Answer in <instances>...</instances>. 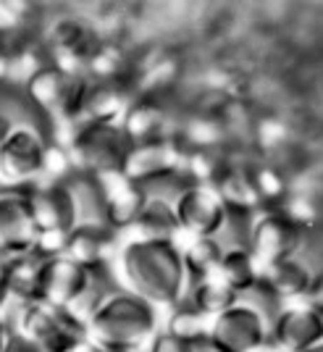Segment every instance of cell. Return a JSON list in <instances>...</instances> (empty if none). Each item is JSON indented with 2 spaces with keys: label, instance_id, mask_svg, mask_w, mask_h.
Returning <instances> with one entry per match:
<instances>
[{
  "label": "cell",
  "instance_id": "1",
  "mask_svg": "<svg viewBox=\"0 0 323 352\" xmlns=\"http://www.w3.org/2000/svg\"><path fill=\"white\" fill-rule=\"evenodd\" d=\"M121 271L126 276V289L155 305L181 302L190 287L181 250L174 239H134L121 252Z\"/></svg>",
  "mask_w": 323,
  "mask_h": 352
},
{
  "label": "cell",
  "instance_id": "2",
  "mask_svg": "<svg viewBox=\"0 0 323 352\" xmlns=\"http://www.w3.org/2000/svg\"><path fill=\"white\" fill-rule=\"evenodd\" d=\"M85 331L108 352H140L155 339V308L129 289H113L92 310Z\"/></svg>",
  "mask_w": 323,
  "mask_h": 352
},
{
  "label": "cell",
  "instance_id": "3",
  "mask_svg": "<svg viewBox=\"0 0 323 352\" xmlns=\"http://www.w3.org/2000/svg\"><path fill=\"white\" fill-rule=\"evenodd\" d=\"M53 129L45 121L16 124L0 140V190H30L43 179L45 150Z\"/></svg>",
  "mask_w": 323,
  "mask_h": 352
},
{
  "label": "cell",
  "instance_id": "4",
  "mask_svg": "<svg viewBox=\"0 0 323 352\" xmlns=\"http://www.w3.org/2000/svg\"><path fill=\"white\" fill-rule=\"evenodd\" d=\"M71 155L74 171L89 176H103L111 171H121L132 142L121 132L118 124H87L76 126L69 140L63 142Z\"/></svg>",
  "mask_w": 323,
  "mask_h": 352
},
{
  "label": "cell",
  "instance_id": "5",
  "mask_svg": "<svg viewBox=\"0 0 323 352\" xmlns=\"http://www.w3.org/2000/svg\"><path fill=\"white\" fill-rule=\"evenodd\" d=\"M47 60L66 74H87L95 50L100 47V34L79 16H60L45 32H40Z\"/></svg>",
  "mask_w": 323,
  "mask_h": 352
},
{
  "label": "cell",
  "instance_id": "6",
  "mask_svg": "<svg viewBox=\"0 0 323 352\" xmlns=\"http://www.w3.org/2000/svg\"><path fill=\"white\" fill-rule=\"evenodd\" d=\"M14 334L34 342L43 352H69L76 342L87 337L85 323L76 321L71 313L50 308L45 302H32L19 310Z\"/></svg>",
  "mask_w": 323,
  "mask_h": 352
},
{
  "label": "cell",
  "instance_id": "7",
  "mask_svg": "<svg viewBox=\"0 0 323 352\" xmlns=\"http://www.w3.org/2000/svg\"><path fill=\"white\" fill-rule=\"evenodd\" d=\"M208 339L221 352H258L268 339V321L260 313L236 302L213 318Z\"/></svg>",
  "mask_w": 323,
  "mask_h": 352
},
{
  "label": "cell",
  "instance_id": "8",
  "mask_svg": "<svg viewBox=\"0 0 323 352\" xmlns=\"http://www.w3.org/2000/svg\"><path fill=\"white\" fill-rule=\"evenodd\" d=\"M305 232L308 229L297 226L284 213L274 210V213H268L263 219H255L247 250H250L252 258L258 263H265V265L279 263V261L294 258L302 250Z\"/></svg>",
  "mask_w": 323,
  "mask_h": 352
},
{
  "label": "cell",
  "instance_id": "9",
  "mask_svg": "<svg viewBox=\"0 0 323 352\" xmlns=\"http://www.w3.org/2000/svg\"><path fill=\"white\" fill-rule=\"evenodd\" d=\"M37 245L27 190H0V255L19 258Z\"/></svg>",
  "mask_w": 323,
  "mask_h": 352
},
{
  "label": "cell",
  "instance_id": "10",
  "mask_svg": "<svg viewBox=\"0 0 323 352\" xmlns=\"http://www.w3.org/2000/svg\"><path fill=\"white\" fill-rule=\"evenodd\" d=\"M179 232H190L194 239H216L226 221V206L219 192L205 184H192L174 203Z\"/></svg>",
  "mask_w": 323,
  "mask_h": 352
},
{
  "label": "cell",
  "instance_id": "11",
  "mask_svg": "<svg viewBox=\"0 0 323 352\" xmlns=\"http://www.w3.org/2000/svg\"><path fill=\"white\" fill-rule=\"evenodd\" d=\"M121 132L132 145H150L161 140H174L171 132V111L163 95H137L129 100L124 116L118 121Z\"/></svg>",
  "mask_w": 323,
  "mask_h": 352
},
{
  "label": "cell",
  "instance_id": "12",
  "mask_svg": "<svg viewBox=\"0 0 323 352\" xmlns=\"http://www.w3.org/2000/svg\"><path fill=\"white\" fill-rule=\"evenodd\" d=\"M268 337L281 352H305L323 342V313L313 305L281 308L268 326Z\"/></svg>",
  "mask_w": 323,
  "mask_h": 352
},
{
  "label": "cell",
  "instance_id": "13",
  "mask_svg": "<svg viewBox=\"0 0 323 352\" xmlns=\"http://www.w3.org/2000/svg\"><path fill=\"white\" fill-rule=\"evenodd\" d=\"M89 279H92V268H82V265L74 263L71 258H66V255L50 258L43 274L40 302L69 313L82 300V294L87 292Z\"/></svg>",
  "mask_w": 323,
  "mask_h": 352
},
{
  "label": "cell",
  "instance_id": "14",
  "mask_svg": "<svg viewBox=\"0 0 323 352\" xmlns=\"http://www.w3.org/2000/svg\"><path fill=\"white\" fill-rule=\"evenodd\" d=\"M71 82L74 74L60 72L58 66L47 63L21 87L27 103L32 105V111L40 118H45L50 124V129L58 124L60 113H63V105H66V98H69Z\"/></svg>",
  "mask_w": 323,
  "mask_h": 352
},
{
  "label": "cell",
  "instance_id": "15",
  "mask_svg": "<svg viewBox=\"0 0 323 352\" xmlns=\"http://www.w3.org/2000/svg\"><path fill=\"white\" fill-rule=\"evenodd\" d=\"M95 179H98L100 192H103L105 216H108L111 232L116 234V229L134 226L147 203L142 190L134 184L132 179H126L121 171H111V174L95 176Z\"/></svg>",
  "mask_w": 323,
  "mask_h": 352
},
{
  "label": "cell",
  "instance_id": "16",
  "mask_svg": "<svg viewBox=\"0 0 323 352\" xmlns=\"http://www.w3.org/2000/svg\"><path fill=\"white\" fill-rule=\"evenodd\" d=\"M30 195L32 221L37 226V234L43 232H71L74 208L71 197L63 184H34L27 190Z\"/></svg>",
  "mask_w": 323,
  "mask_h": 352
},
{
  "label": "cell",
  "instance_id": "17",
  "mask_svg": "<svg viewBox=\"0 0 323 352\" xmlns=\"http://www.w3.org/2000/svg\"><path fill=\"white\" fill-rule=\"evenodd\" d=\"M63 187L71 197L74 208V229H92V232H105V234H113L111 226H108V216H105V203H103V192L98 179L82 171H74Z\"/></svg>",
  "mask_w": 323,
  "mask_h": 352
},
{
  "label": "cell",
  "instance_id": "18",
  "mask_svg": "<svg viewBox=\"0 0 323 352\" xmlns=\"http://www.w3.org/2000/svg\"><path fill=\"white\" fill-rule=\"evenodd\" d=\"M179 155H181V150L174 140H161V142H150V145H132L126 161L121 166V174L132 179L134 184H142L153 176L181 168Z\"/></svg>",
  "mask_w": 323,
  "mask_h": 352
},
{
  "label": "cell",
  "instance_id": "19",
  "mask_svg": "<svg viewBox=\"0 0 323 352\" xmlns=\"http://www.w3.org/2000/svg\"><path fill=\"white\" fill-rule=\"evenodd\" d=\"M50 258H43L40 252H27V255H19L11 258L8 265V274H5V300H11L16 305H32V302H40V294H43V274L45 265Z\"/></svg>",
  "mask_w": 323,
  "mask_h": 352
},
{
  "label": "cell",
  "instance_id": "20",
  "mask_svg": "<svg viewBox=\"0 0 323 352\" xmlns=\"http://www.w3.org/2000/svg\"><path fill=\"white\" fill-rule=\"evenodd\" d=\"M216 276H219L229 289H234V292L242 297L255 281L263 276V268L252 258V252L247 248L223 250V258H221L219 274H216Z\"/></svg>",
  "mask_w": 323,
  "mask_h": 352
},
{
  "label": "cell",
  "instance_id": "21",
  "mask_svg": "<svg viewBox=\"0 0 323 352\" xmlns=\"http://www.w3.org/2000/svg\"><path fill=\"white\" fill-rule=\"evenodd\" d=\"M313 268L305 261H297V258H287L279 263H271L265 271V279L271 281V287L279 292L281 300H292L300 294L310 292V284H313Z\"/></svg>",
  "mask_w": 323,
  "mask_h": 352
},
{
  "label": "cell",
  "instance_id": "22",
  "mask_svg": "<svg viewBox=\"0 0 323 352\" xmlns=\"http://www.w3.org/2000/svg\"><path fill=\"white\" fill-rule=\"evenodd\" d=\"M187 305L197 310V313H203V316H219L223 310L234 308L236 302H239V294L234 289H229L219 276H210L205 281H197V284H190L187 287V300H184Z\"/></svg>",
  "mask_w": 323,
  "mask_h": 352
},
{
  "label": "cell",
  "instance_id": "23",
  "mask_svg": "<svg viewBox=\"0 0 323 352\" xmlns=\"http://www.w3.org/2000/svg\"><path fill=\"white\" fill-rule=\"evenodd\" d=\"M113 234L105 232H92V229H71L69 239H66V258H71L74 263L82 268H98V265H108L105 252H108V242Z\"/></svg>",
  "mask_w": 323,
  "mask_h": 352
},
{
  "label": "cell",
  "instance_id": "24",
  "mask_svg": "<svg viewBox=\"0 0 323 352\" xmlns=\"http://www.w3.org/2000/svg\"><path fill=\"white\" fill-rule=\"evenodd\" d=\"M184 271H187V284H197L219 274L223 248L216 239H192V245L184 252Z\"/></svg>",
  "mask_w": 323,
  "mask_h": 352
},
{
  "label": "cell",
  "instance_id": "25",
  "mask_svg": "<svg viewBox=\"0 0 323 352\" xmlns=\"http://www.w3.org/2000/svg\"><path fill=\"white\" fill-rule=\"evenodd\" d=\"M140 229V239H177L179 221L177 210L171 203H158V200H147L140 219L134 223Z\"/></svg>",
  "mask_w": 323,
  "mask_h": 352
},
{
  "label": "cell",
  "instance_id": "26",
  "mask_svg": "<svg viewBox=\"0 0 323 352\" xmlns=\"http://www.w3.org/2000/svg\"><path fill=\"white\" fill-rule=\"evenodd\" d=\"M166 334H171V337H177L179 342H184V344H194V342H200V339L208 337V329H205V316L203 313H197V310L187 305V302H179L177 313L171 316V321H168V331Z\"/></svg>",
  "mask_w": 323,
  "mask_h": 352
},
{
  "label": "cell",
  "instance_id": "27",
  "mask_svg": "<svg viewBox=\"0 0 323 352\" xmlns=\"http://www.w3.org/2000/svg\"><path fill=\"white\" fill-rule=\"evenodd\" d=\"M150 352H192V347L163 331V334H158V337L150 342Z\"/></svg>",
  "mask_w": 323,
  "mask_h": 352
},
{
  "label": "cell",
  "instance_id": "28",
  "mask_svg": "<svg viewBox=\"0 0 323 352\" xmlns=\"http://www.w3.org/2000/svg\"><path fill=\"white\" fill-rule=\"evenodd\" d=\"M3 352H43V350L34 342L24 339L21 334H11L8 342H5V347H3Z\"/></svg>",
  "mask_w": 323,
  "mask_h": 352
},
{
  "label": "cell",
  "instance_id": "29",
  "mask_svg": "<svg viewBox=\"0 0 323 352\" xmlns=\"http://www.w3.org/2000/svg\"><path fill=\"white\" fill-rule=\"evenodd\" d=\"M308 294H310V305L323 313V268L313 274V284H310Z\"/></svg>",
  "mask_w": 323,
  "mask_h": 352
},
{
  "label": "cell",
  "instance_id": "30",
  "mask_svg": "<svg viewBox=\"0 0 323 352\" xmlns=\"http://www.w3.org/2000/svg\"><path fill=\"white\" fill-rule=\"evenodd\" d=\"M8 66H11V58H8L5 47L0 45V87H8Z\"/></svg>",
  "mask_w": 323,
  "mask_h": 352
},
{
  "label": "cell",
  "instance_id": "31",
  "mask_svg": "<svg viewBox=\"0 0 323 352\" xmlns=\"http://www.w3.org/2000/svg\"><path fill=\"white\" fill-rule=\"evenodd\" d=\"M69 352H108V350H103L98 342H92L89 337H85L82 342H76V344H74Z\"/></svg>",
  "mask_w": 323,
  "mask_h": 352
},
{
  "label": "cell",
  "instance_id": "32",
  "mask_svg": "<svg viewBox=\"0 0 323 352\" xmlns=\"http://www.w3.org/2000/svg\"><path fill=\"white\" fill-rule=\"evenodd\" d=\"M11 334H14V331H11V326L0 318V352H3V347H5V342H8Z\"/></svg>",
  "mask_w": 323,
  "mask_h": 352
},
{
  "label": "cell",
  "instance_id": "33",
  "mask_svg": "<svg viewBox=\"0 0 323 352\" xmlns=\"http://www.w3.org/2000/svg\"><path fill=\"white\" fill-rule=\"evenodd\" d=\"M305 352H323V342L321 344H315V347H310V350H305Z\"/></svg>",
  "mask_w": 323,
  "mask_h": 352
}]
</instances>
